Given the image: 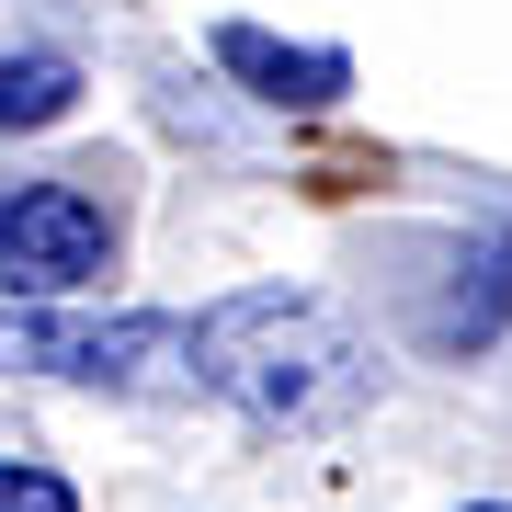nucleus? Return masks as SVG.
Returning <instances> with one entry per match:
<instances>
[{"instance_id":"7ed1b4c3","label":"nucleus","mask_w":512,"mask_h":512,"mask_svg":"<svg viewBox=\"0 0 512 512\" xmlns=\"http://www.w3.org/2000/svg\"><path fill=\"white\" fill-rule=\"evenodd\" d=\"M12 365L35 376H69V387H148V376H194V319H57V308H23L12 319Z\"/></svg>"},{"instance_id":"0eeeda50","label":"nucleus","mask_w":512,"mask_h":512,"mask_svg":"<svg viewBox=\"0 0 512 512\" xmlns=\"http://www.w3.org/2000/svg\"><path fill=\"white\" fill-rule=\"evenodd\" d=\"M0 512H80V490L35 456H0Z\"/></svg>"},{"instance_id":"39448f33","label":"nucleus","mask_w":512,"mask_h":512,"mask_svg":"<svg viewBox=\"0 0 512 512\" xmlns=\"http://www.w3.org/2000/svg\"><path fill=\"white\" fill-rule=\"evenodd\" d=\"M501 319H512V228L456 251V285H444V308H433V353H490Z\"/></svg>"},{"instance_id":"f03ea898","label":"nucleus","mask_w":512,"mask_h":512,"mask_svg":"<svg viewBox=\"0 0 512 512\" xmlns=\"http://www.w3.org/2000/svg\"><path fill=\"white\" fill-rule=\"evenodd\" d=\"M114 274V217L92 183H23L0 194V296L12 308H69Z\"/></svg>"},{"instance_id":"423d86ee","label":"nucleus","mask_w":512,"mask_h":512,"mask_svg":"<svg viewBox=\"0 0 512 512\" xmlns=\"http://www.w3.org/2000/svg\"><path fill=\"white\" fill-rule=\"evenodd\" d=\"M80 103V57L69 46H12L0 57V137H35Z\"/></svg>"},{"instance_id":"6e6552de","label":"nucleus","mask_w":512,"mask_h":512,"mask_svg":"<svg viewBox=\"0 0 512 512\" xmlns=\"http://www.w3.org/2000/svg\"><path fill=\"white\" fill-rule=\"evenodd\" d=\"M467 512H512V501H467Z\"/></svg>"},{"instance_id":"20e7f679","label":"nucleus","mask_w":512,"mask_h":512,"mask_svg":"<svg viewBox=\"0 0 512 512\" xmlns=\"http://www.w3.org/2000/svg\"><path fill=\"white\" fill-rule=\"evenodd\" d=\"M205 46H217L228 92H251L274 114H330L353 92V46H296V35H274V23H251V12H228Z\"/></svg>"},{"instance_id":"f257e3e1","label":"nucleus","mask_w":512,"mask_h":512,"mask_svg":"<svg viewBox=\"0 0 512 512\" xmlns=\"http://www.w3.org/2000/svg\"><path fill=\"white\" fill-rule=\"evenodd\" d=\"M194 387L228 399L239 421H262V433H330V421L365 410L376 365H365V342H353V319L330 296L239 285L194 319Z\"/></svg>"}]
</instances>
